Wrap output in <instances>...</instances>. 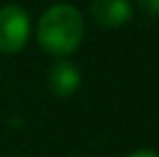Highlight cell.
Segmentation results:
<instances>
[{
  "instance_id": "3957f363",
  "label": "cell",
  "mask_w": 159,
  "mask_h": 157,
  "mask_svg": "<svg viewBox=\"0 0 159 157\" xmlns=\"http://www.w3.org/2000/svg\"><path fill=\"white\" fill-rule=\"evenodd\" d=\"M90 17L103 28H120L133 17V7L129 0H93Z\"/></svg>"
},
{
  "instance_id": "7a4b0ae2",
  "label": "cell",
  "mask_w": 159,
  "mask_h": 157,
  "mask_svg": "<svg viewBox=\"0 0 159 157\" xmlns=\"http://www.w3.org/2000/svg\"><path fill=\"white\" fill-rule=\"evenodd\" d=\"M30 39V17L20 4L0 7V54L13 56L26 48Z\"/></svg>"
},
{
  "instance_id": "6da1fadb",
  "label": "cell",
  "mask_w": 159,
  "mask_h": 157,
  "mask_svg": "<svg viewBox=\"0 0 159 157\" xmlns=\"http://www.w3.org/2000/svg\"><path fill=\"white\" fill-rule=\"evenodd\" d=\"M84 17L78 7L58 2L45 9L37 24V41L43 52L54 58H67L80 48L84 39Z\"/></svg>"
},
{
  "instance_id": "277c9868",
  "label": "cell",
  "mask_w": 159,
  "mask_h": 157,
  "mask_svg": "<svg viewBox=\"0 0 159 157\" xmlns=\"http://www.w3.org/2000/svg\"><path fill=\"white\" fill-rule=\"evenodd\" d=\"M82 84V73L80 69L67 58H58L48 71V88L56 97H71L75 95Z\"/></svg>"
},
{
  "instance_id": "8992f818",
  "label": "cell",
  "mask_w": 159,
  "mask_h": 157,
  "mask_svg": "<svg viewBox=\"0 0 159 157\" xmlns=\"http://www.w3.org/2000/svg\"><path fill=\"white\" fill-rule=\"evenodd\" d=\"M127 157H159V153L148 151V149H140V151H133L131 155H127Z\"/></svg>"
},
{
  "instance_id": "5b68a950",
  "label": "cell",
  "mask_w": 159,
  "mask_h": 157,
  "mask_svg": "<svg viewBox=\"0 0 159 157\" xmlns=\"http://www.w3.org/2000/svg\"><path fill=\"white\" fill-rule=\"evenodd\" d=\"M138 2H140V7H142L146 13L159 15V0H138Z\"/></svg>"
}]
</instances>
